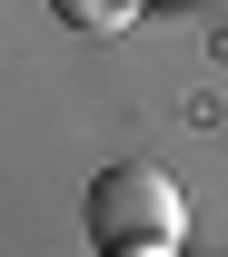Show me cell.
I'll use <instances>...</instances> for the list:
<instances>
[{"instance_id":"cell-1","label":"cell","mask_w":228,"mask_h":257,"mask_svg":"<svg viewBox=\"0 0 228 257\" xmlns=\"http://www.w3.org/2000/svg\"><path fill=\"white\" fill-rule=\"evenodd\" d=\"M179 227H189V208L149 159H119L90 178V237L99 247H179Z\"/></svg>"},{"instance_id":"cell-2","label":"cell","mask_w":228,"mask_h":257,"mask_svg":"<svg viewBox=\"0 0 228 257\" xmlns=\"http://www.w3.org/2000/svg\"><path fill=\"white\" fill-rule=\"evenodd\" d=\"M139 10H149V0H60V20H69V30H99V40H109V30H129Z\"/></svg>"},{"instance_id":"cell-3","label":"cell","mask_w":228,"mask_h":257,"mask_svg":"<svg viewBox=\"0 0 228 257\" xmlns=\"http://www.w3.org/2000/svg\"><path fill=\"white\" fill-rule=\"evenodd\" d=\"M99 257H169V247H99Z\"/></svg>"}]
</instances>
